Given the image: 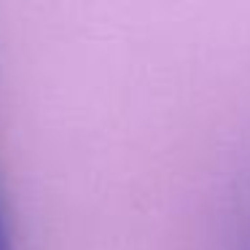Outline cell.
Here are the masks:
<instances>
[{
    "label": "cell",
    "instance_id": "6da1fadb",
    "mask_svg": "<svg viewBox=\"0 0 250 250\" xmlns=\"http://www.w3.org/2000/svg\"><path fill=\"white\" fill-rule=\"evenodd\" d=\"M226 250H250V191L239 202L231 218V229L226 234Z\"/></svg>",
    "mask_w": 250,
    "mask_h": 250
},
{
    "label": "cell",
    "instance_id": "7a4b0ae2",
    "mask_svg": "<svg viewBox=\"0 0 250 250\" xmlns=\"http://www.w3.org/2000/svg\"><path fill=\"white\" fill-rule=\"evenodd\" d=\"M0 250H14L11 231H8V221H6V212H3V202H0Z\"/></svg>",
    "mask_w": 250,
    "mask_h": 250
}]
</instances>
